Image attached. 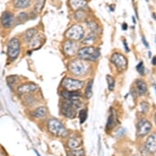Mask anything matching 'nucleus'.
<instances>
[{
  "instance_id": "9d476101",
  "label": "nucleus",
  "mask_w": 156,
  "mask_h": 156,
  "mask_svg": "<svg viewBox=\"0 0 156 156\" xmlns=\"http://www.w3.org/2000/svg\"><path fill=\"white\" fill-rule=\"evenodd\" d=\"M61 112L64 116L68 119H74L76 117L77 110L74 109L66 100H65L61 104Z\"/></svg>"
},
{
  "instance_id": "6ab92c4d",
  "label": "nucleus",
  "mask_w": 156,
  "mask_h": 156,
  "mask_svg": "<svg viewBox=\"0 0 156 156\" xmlns=\"http://www.w3.org/2000/svg\"><path fill=\"white\" fill-rule=\"evenodd\" d=\"M47 115H48V110L44 106H39V107L36 108L32 112L34 118L38 119H42L45 118Z\"/></svg>"
},
{
  "instance_id": "2f4dec72",
  "label": "nucleus",
  "mask_w": 156,
  "mask_h": 156,
  "mask_svg": "<svg viewBox=\"0 0 156 156\" xmlns=\"http://www.w3.org/2000/svg\"><path fill=\"white\" fill-rule=\"evenodd\" d=\"M44 0H37L35 4H34V11L36 13H39L41 12L42 8L44 7Z\"/></svg>"
},
{
  "instance_id": "f257e3e1",
  "label": "nucleus",
  "mask_w": 156,
  "mask_h": 156,
  "mask_svg": "<svg viewBox=\"0 0 156 156\" xmlns=\"http://www.w3.org/2000/svg\"><path fill=\"white\" fill-rule=\"evenodd\" d=\"M68 70L72 75L75 77L86 76L91 71V65L88 62L76 58L69 62Z\"/></svg>"
},
{
  "instance_id": "49530a36",
  "label": "nucleus",
  "mask_w": 156,
  "mask_h": 156,
  "mask_svg": "<svg viewBox=\"0 0 156 156\" xmlns=\"http://www.w3.org/2000/svg\"><path fill=\"white\" fill-rule=\"evenodd\" d=\"M133 1H134V0H133Z\"/></svg>"
},
{
  "instance_id": "b1692460",
  "label": "nucleus",
  "mask_w": 156,
  "mask_h": 156,
  "mask_svg": "<svg viewBox=\"0 0 156 156\" xmlns=\"http://www.w3.org/2000/svg\"><path fill=\"white\" fill-rule=\"evenodd\" d=\"M86 25H87V28L89 29V30L91 31V33H94L97 34L100 31V26H98V24L95 21L89 20L86 22Z\"/></svg>"
},
{
  "instance_id": "bb28decb",
  "label": "nucleus",
  "mask_w": 156,
  "mask_h": 156,
  "mask_svg": "<svg viewBox=\"0 0 156 156\" xmlns=\"http://www.w3.org/2000/svg\"><path fill=\"white\" fill-rule=\"evenodd\" d=\"M6 80H7V83H8V86L11 88H12L19 81V77L17 75H10V76L7 77Z\"/></svg>"
},
{
  "instance_id": "412c9836",
  "label": "nucleus",
  "mask_w": 156,
  "mask_h": 156,
  "mask_svg": "<svg viewBox=\"0 0 156 156\" xmlns=\"http://www.w3.org/2000/svg\"><path fill=\"white\" fill-rule=\"evenodd\" d=\"M38 33V30L36 28L28 29L24 34V40L27 43H30L31 40L33 39Z\"/></svg>"
},
{
  "instance_id": "79ce46f5",
  "label": "nucleus",
  "mask_w": 156,
  "mask_h": 156,
  "mask_svg": "<svg viewBox=\"0 0 156 156\" xmlns=\"http://www.w3.org/2000/svg\"><path fill=\"white\" fill-rule=\"evenodd\" d=\"M148 56H149V57L151 58V51H149V52H148Z\"/></svg>"
},
{
  "instance_id": "58836bf2",
  "label": "nucleus",
  "mask_w": 156,
  "mask_h": 156,
  "mask_svg": "<svg viewBox=\"0 0 156 156\" xmlns=\"http://www.w3.org/2000/svg\"><path fill=\"white\" fill-rule=\"evenodd\" d=\"M34 152H35V153H36V154H37V156H41V155H40V154L38 153V151H36V150H34Z\"/></svg>"
},
{
  "instance_id": "a211bd4d",
  "label": "nucleus",
  "mask_w": 156,
  "mask_h": 156,
  "mask_svg": "<svg viewBox=\"0 0 156 156\" xmlns=\"http://www.w3.org/2000/svg\"><path fill=\"white\" fill-rule=\"evenodd\" d=\"M136 92L139 96L145 95L147 92V85L146 83L142 80H137L136 81Z\"/></svg>"
},
{
  "instance_id": "f704fd0d",
  "label": "nucleus",
  "mask_w": 156,
  "mask_h": 156,
  "mask_svg": "<svg viewBox=\"0 0 156 156\" xmlns=\"http://www.w3.org/2000/svg\"><path fill=\"white\" fill-rule=\"evenodd\" d=\"M123 45H124L125 51H127V52H129V51H130V49H129V48H128V43H127V41H126L125 39H123Z\"/></svg>"
},
{
  "instance_id": "72a5a7b5",
  "label": "nucleus",
  "mask_w": 156,
  "mask_h": 156,
  "mask_svg": "<svg viewBox=\"0 0 156 156\" xmlns=\"http://www.w3.org/2000/svg\"><path fill=\"white\" fill-rule=\"evenodd\" d=\"M149 108H150V105H149V104L147 102L143 101V102L141 103V112L142 113L148 112Z\"/></svg>"
},
{
  "instance_id": "7ed1b4c3",
  "label": "nucleus",
  "mask_w": 156,
  "mask_h": 156,
  "mask_svg": "<svg viewBox=\"0 0 156 156\" xmlns=\"http://www.w3.org/2000/svg\"><path fill=\"white\" fill-rule=\"evenodd\" d=\"M47 127H48V130L55 136L65 137L69 134L67 129L63 125V123L56 119L51 118L48 119L47 123Z\"/></svg>"
},
{
  "instance_id": "1a4fd4ad",
  "label": "nucleus",
  "mask_w": 156,
  "mask_h": 156,
  "mask_svg": "<svg viewBox=\"0 0 156 156\" xmlns=\"http://www.w3.org/2000/svg\"><path fill=\"white\" fill-rule=\"evenodd\" d=\"M79 49H80L79 44L75 41L67 39L63 44V51L67 56H74L77 55Z\"/></svg>"
},
{
  "instance_id": "4468645a",
  "label": "nucleus",
  "mask_w": 156,
  "mask_h": 156,
  "mask_svg": "<svg viewBox=\"0 0 156 156\" xmlns=\"http://www.w3.org/2000/svg\"><path fill=\"white\" fill-rule=\"evenodd\" d=\"M82 145L83 139L81 136H74L72 137H69L67 141V146L70 150H77Z\"/></svg>"
},
{
  "instance_id": "393cba45",
  "label": "nucleus",
  "mask_w": 156,
  "mask_h": 156,
  "mask_svg": "<svg viewBox=\"0 0 156 156\" xmlns=\"http://www.w3.org/2000/svg\"><path fill=\"white\" fill-rule=\"evenodd\" d=\"M29 19V14L26 12H21L18 13L16 17V23L23 24L25 23L27 20Z\"/></svg>"
},
{
  "instance_id": "9b49d317",
  "label": "nucleus",
  "mask_w": 156,
  "mask_h": 156,
  "mask_svg": "<svg viewBox=\"0 0 156 156\" xmlns=\"http://www.w3.org/2000/svg\"><path fill=\"white\" fill-rule=\"evenodd\" d=\"M0 21L4 28L10 29L16 24V17L13 13L10 12H4L1 16Z\"/></svg>"
},
{
  "instance_id": "c85d7f7f",
  "label": "nucleus",
  "mask_w": 156,
  "mask_h": 156,
  "mask_svg": "<svg viewBox=\"0 0 156 156\" xmlns=\"http://www.w3.org/2000/svg\"><path fill=\"white\" fill-rule=\"evenodd\" d=\"M87 118V109H81L79 112V119L80 123H83Z\"/></svg>"
},
{
  "instance_id": "37998d69",
  "label": "nucleus",
  "mask_w": 156,
  "mask_h": 156,
  "mask_svg": "<svg viewBox=\"0 0 156 156\" xmlns=\"http://www.w3.org/2000/svg\"><path fill=\"white\" fill-rule=\"evenodd\" d=\"M0 156H4V154L2 153V151H0Z\"/></svg>"
},
{
  "instance_id": "dca6fc26",
  "label": "nucleus",
  "mask_w": 156,
  "mask_h": 156,
  "mask_svg": "<svg viewBox=\"0 0 156 156\" xmlns=\"http://www.w3.org/2000/svg\"><path fill=\"white\" fill-rule=\"evenodd\" d=\"M110 115L108 117L107 123H106V127H105V129L106 131H110L111 129L115 128L116 124H117V115H116V112L115 110L111 108L110 109Z\"/></svg>"
},
{
  "instance_id": "473e14b6",
  "label": "nucleus",
  "mask_w": 156,
  "mask_h": 156,
  "mask_svg": "<svg viewBox=\"0 0 156 156\" xmlns=\"http://www.w3.org/2000/svg\"><path fill=\"white\" fill-rule=\"evenodd\" d=\"M143 65H144L143 62H139V64L136 66V70L138 71L139 74H144V70H145V68H144Z\"/></svg>"
},
{
  "instance_id": "c9c22d12",
  "label": "nucleus",
  "mask_w": 156,
  "mask_h": 156,
  "mask_svg": "<svg viewBox=\"0 0 156 156\" xmlns=\"http://www.w3.org/2000/svg\"><path fill=\"white\" fill-rule=\"evenodd\" d=\"M142 42H143L144 45H145V46H146V48H148V47H149V44H148V42L146 41V38H145V37H144V36H142Z\"/></svg>"
},
{
  "instance_id": "cd10ccee",
  "label": "nucleus",
  "mask_w": 156,
  "mask_h": 156,
  "mask_svg": "<svg viewBox=\"0 0 156 156\" xmlns=\"http://www.w3.org/2000/svg\"><path fill=\"white\" fill-rule=\"evenodd\" d=\"M106 81L108 83V89L110 90V92H112L115 89V80L110 75H107L106 76Z\"/></svg>"
},
{
  "instance_id": "5701e85b",
  "label": "nucleus",
  "mask_w": 156,
  "mask_h": 156,
  "mask_svg": "<svg viewBox=\"0 0 156 156\" xmlns=\"http://www.w3.org/2000/svg\"><path fill=\"white\" fill-rule=\"evenodd\" d=\"M97 39V36L96 34L94 33H91L87 36V37H84V38L82 40V43L84 44H87V45H92L93 44L96 43Z\"/></svg>"
},
{
  "instance_id": "a18cd8bd",
  "label": "nucleus",
  "mask_w": 156,
  "mask_h": 156,
  "mask_svg": "<svg viewBox=\"0 0 156 156\" xmlns=\"http://www.w3.org/2000/svg\"><path fill=\"white\" fill-rule=\"evenodd\" d=\"M155 43H156V37H155Z\"/></svg>"
},
{
  "instance_id": "f3484780",
  "label": "nucleus",
  "mask_w": 156,
  "mask_h": 156,
  "mask_svg": "<svg viewBox=\"0 0 156 156\" xmlns=\"http://www.w3.org/2000/svg\"><path fill=\"white\" fill-rule=\"evenodd\" d=\"M146 151H149L150 153H154L156 152V136L154 134H152L146 141V145H145Z\"/></svg>"
},
{
  "instance_id": "20e7f679",
  "label": "nucleus",
  "mask_w": 156,
  "mask_h": 156,
  "mask_svg": "<svg viewBox=\"0 0 156 156\" xmlns=\"http://www.w3.org/2000/svg\"><path fill=\"white\" fill-rule=\"evenodd\" d=\"M85 30L81 25L76 24L70 26L65 33V37L72 41H82L85 37Z\"/></svg>"
},
{
  "instance_id": "e433bc0d",
  "label": "nucleus",
  "mask_w": 156,
  "mask_h": 156,
  "mask_svg": "<svg viewBox=\"0 0 156 156\" xmlns=\"http://www.w3.org/2000/svg\"><path fill=\"white\" fill-rule=\"evenodd\" d=\"M122 29H123V30H128V25H127V23H123L122 25Z\"/></svg>"
},
{
  "instance_id": "c756f323",
  "label": "nucleus",
  "mask_w": 156,
  "mask_h": 156,
  "mask_svg": "<svg viewBox=\"0 0 156 156\" xmlns=\"http://www.w3.org/2000/svg\"><path fill=\"white\" fill-rule=\"evenodd\" d=\"M24 101H25V103H26V105H34V103L36 102L35 98L31 94H26L25 98H24Z\"/></svg>"
},
{
  "instance_id": "a878e982",
  "label": "nucleus",
  "mask_w": 156,
  "mask_h": 156,
  "mask_svg": "<svg viewBox=\"0 0 156 156\" xmlns=\"http://www.w3.org/2000/svg\"><path fill=\"white\" fill-rule=\"evenodd\" d=\"M92 86H93V80H89V82L87 83L86 88H85L84 96L87 99H90L92 96Z\"/></svg>"
},
{
  "instance_id": "c03bdc74",
  "label": "nucleus",
  "mask_w": 156,
  "mask_h": 156,
  "mask_svg": "<svg viewBox=\"0 0 156 156\" xmlns=\"http://www.w3.org/2000/svg\"><path fill=\"white\" fill-rule=\"evenodd\" d=\"M154 87V90H155V93H156V84H153Z\"/></svg>"
},
{
  "instance_id": "f8f14e48",
  "label": "nucleus",
  "mask_w": 156,
  "mask_h": 156,
  "mask_svg": "<svg viewBox=\"0 0 156 156\" xmlns=\"http://www.w3.org/2000/svg\"><path fill=\"white\" fill-rule=\"evenodd\" d=\"M38 89V86L34 83H26L18 86L16 88L17 93L20 95L31 94Z\"/></svg>"
},
{
  "instance_id": "7c9ffc66",
  "label": "nucleus",
  "mask_w": 156,
  "mask_h": 156,
  "mask_svg": "<svg viewBox=\"0 0 156 156\" xmlns=\"http://www.w3.org/2000/svg\"><path fill=\"white\" fill-rule=\"evenodd\" d=\"M68 156H85V152L83 149L71 150L68 154Z\"/></svg>"
},
{
  "instance_id": "ddd939ff",
  "label": "nucleus",
  "mask_w": 156,
  "mask_h": 156,
  "mask_svg": "<svg viewBox=\"0 0 156 156\" xmlns=\"http://www.w3.org/2000/svg\"><path fill=\"white\" fill-rule=\"evenodd\" d=\"M46 40V38L44 37V34H37V35L31 40L30 43V48L32 50H37V49L40 48L43 44H44V42Z\"/></svg>"
},
{
  "instance_id": "0eeeda50",
  "label": "nucleus",
  "mask_w": 156,
  "mask_h": 156,
  "mask_svg": "<svg viewBox=\"0 0 156 156\" xmlns=\"http://www.w3.org/2000/svg\"><path fill=\"white\" fill-rule=\"evenodd\" d=\"M110 62L119 72L124 71L128 68V59L120 52H114L110 57Z\"/></svg>"
},
{
  "instance_id": "a19ab883",
  "label": "nucleus",
  "mask_w": 156,
  "mask_h": 156,
  "mask_svg": "<svg viewBox=\"0 0 156 156\" xmlns=\"http://www.w3.org/2000/svg\"><path fill=\"white\" fill-rule=\"evenodd\" d=\"M154 123H155V125H156V113H155V115H154Z\"/></svg>"
},
{
  "instance_id": "6e6552de",
  "label": "nucleus",
  "mask_w": 156,
  "mask_h": 156,
  "mask_svg": "<svg viewBox=\"0 0 156 156\" xmlns=\"http://www.w3.org/2000/svg\"><path fill=\"white\" fill-rule=\"evenodd\" d=\"M151 128H152V124L151 122L144 119H141L136 125V130H137L136 135L138 136L139 137H143L151 132Z\"/></svg>"
},
{
  "instance_id": "aec40b11",
  "label": "nucleus",
  "mask_w": 156,
  "mask_h": 156,
  "mask_svg": "<svg viewBox=\"0 0 156 156\" xmlns=\"http://www.w3.org/2000/svg\"><path fill=\"white\" fill-rule=\"evenodd\" d=\"M74 19L79 22H84V21L87 22V19H88V14L84 9L78 10L74 12Z\"/></svg>"
},
{
  "instance_id": "4c0bfd02",
  "label": "nucleus",
  "mask_w": 156,
  "mask_h": 156,
  "mask_svg": "<svg viewBox=\"0 0 156 156\" xmlns=\"http://www.w3.org/2000/svg\"><path fill=\"white\" fill-rule=\"evenodd\" d=\"M152 64L154 66H156V56H154L153 58H152Z\"/></svg>"
},
{
  "instance_id": "2eb2a0df",
  "label": "nucleus",
  "mask_w": 156,
  "mask_h": 156,
  "mask_svg": "<svg viewBox=\"0 0 156 156\" xmlns=\"http://www.w3.org/2000/svg\"><path fill=\"white\" fill-rule=\"evenodd\" d=\"M69 4L72 10L75 12L87 8V0H69Z\"/></svg>"
},
{
  "instance_id": "f03ea898",
  "label": "nucleus",
  "mask_w": 156,
  "mask_h": 156,
  "mask_svg": "<svg viewBox=\"0 0 156 156\" xmlns=\"http://www.w3.org/2000/svg\"><path fill=\"white\" fill-rule=\"evenodd\" d=\"M101 55L100 49L94 46L83 47L79 49L77 56L78 58L86 62H97Z\"/></svg>"
},
{
  "instance_id": "4be33fe9",
  "label": "nucleus",
  "mask_w": 156,
  "mask_h": 156,
  "mask_svg": "<svg viewBox=\"0 0 156 156\" xmlns=\"http://www.w3.org/2000/svg\"><path fill=\"white\" fill-rule=\"evenodd\" d=\"M31 0H15L14 6L16 9H24L30 7Z\"/></svg>"
},
{
  "instance_id": "423d86ee",
  "label": "nucleus",
  "mask_w": 156,
  "mask_h": 156,
  "mask_svg": "<svg viewBox=\"0 0 156 156\" xmlns=\"http://www.w3.org/2000/svg\"><path fill=\"white\" fill-rule=\"evenodd\" d=\"M21 52V41L17 38H11L8 43L7 54L8 58L12 61H15Z\"/></svg>"
},
{
  "instance_id": "39448f33",
  "label": "nucleus",
  "mask_w": 156,
  "mask_h": 156,
  "mask_svg": "<svg viewBox=\"0 0 156 156\" xmlns=\"http://www.w3.org/2000/svg\"><path fill=\"white\" fill-rule=\"evenodd\" d=\"M84 81L80 80H75L70 77H66L62 81V87L63 89L69 92H76L80 91L84 87Z\"/></svg>"
},
{
  "instance_id": "ea45409f",
  "label": "nucleus",
  "mask_w": 156,
  "mask_h": 156,
  "mask_svg": "<svg viewBox=\"0 0 156 156\" xmlns=\"http://www.w3.org/2000/svg\"><path fill=\"white\" fill-rule=\"evenodd\" d=\"M133 23H134V24L136 23V19H135V17H134V16H133Z\"/></svg>"
}]
</instances>
